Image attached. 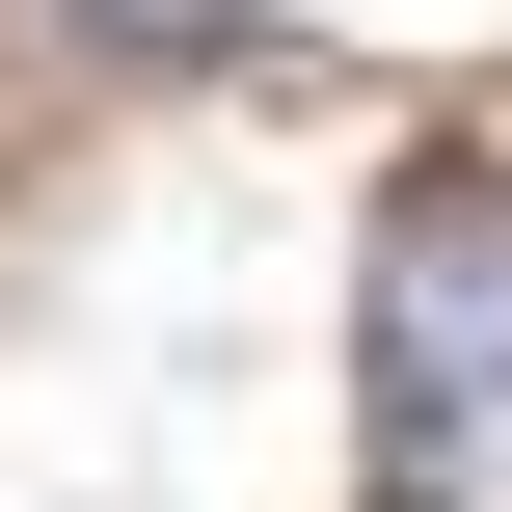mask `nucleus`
<instances>
[{
	"instance_id": "1",
	"label": "nucleus",
	"mask_w": 512,
	"mask_h": 512,
	"mask_svg": "<svg viewBox=\"0 0 512 512\" xmlns=\"http://www.w3.org/2000/svg\"><path fill=\"white\" fill-rule=\"evenodd\" d=\"M351 378H378V486H405V512H512V189H486V162L378 189Z\"/></svg>"
},
{
	"instance_id": "2",
	"label": "nucleus",
	"mask_w": 512,
	"mask_h": 512,
	"mask_svg": "<svg viewBox=\"0 0 512 512\" xmlns=\"http://www.w3.org/2000/svg\"><path fill=\"white\" fill-rule=\"evenodd\" d=\"M81 54H243V0H54Z\"/></svg>"
}]
</instances>
